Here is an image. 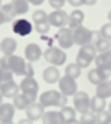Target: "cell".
<instances>
[{"instance_id":"1","label":"cell","mask_w":111,"mask_h":124,"mask_svg":"<svg viewBox=\"0 0 111 124\" xmlns=\"http://www.w3.org/2000/svg\"><path fill=\"white\" fill-rule=\"evenodd\" d=\"M38 103L43 106V108H65L68 106V98L63 96L60 91H56V89H46L43 91L40 98H38Z\"/></svg>"},{"instance_id":"2","label":"cell","mask_w":111,"mask_h":124,"mask_svg":"<svg viewBox=\"0 0 111 124\" xmlns=\"http://www.w3.org/2000/svg\"><path fill=\"white\" fill-rule=\"evenodd\" d=\"M96 50L93 45H85V46H80L78 50V53H76V65L85 70V68H88L91 65L93 61H94V58H96Z\"/></svg>"},{"instance_id":"3","label":"cell","mask_w":111,"mask_h":124,"mask_svg":"<svg viewBox=\"0 0 111 124\" xmlns=\"http://www.w3.org/2000/svg\"><path fill=\"white\" fill-rule=\"evenodd\" d=\"M43 58L51 66H60L66 61V53L65 50H61L60 46H48L43 51Z\"/></svg>"},{"instance_id":"4","label":"cell","mask_w":111,"mask_h":124,"mask_svg":"<svg viewBox=\"0 0 111 124\" xmlns=\"http://www.w3.org/2000/svg\"><path fill=\"white\" fill-rule=\"evenodd\" d=\"M58 91L63 96L70 98V96H75L78 93V85H76V79L71 76H61L58 79Z\"/></svg>"},{"instance_id":"5","label":"cell","mask_w":111,"mask_h":124,"mask_svg":"<svg viewBox=\"0 0 111 124\" xmlns=\"http://www.w3.org/2000/svg\"><path fill=\"white\" fill-rule=\"evenodd\" d=\"M56 41H58V46L61 50H68L75 45V38H73V30L70 27H63V28H58V33L55 35Z\"/></svg>"},{"instance_id":"6","label":"cell","mask_w":111,"mask_h":124,"mask_svg":"<svg viewBox=\"0 0 111 124\" xmlns=\"http://www.w3.org/2000/svg\"><path fill=\"white\" fill-rule=\"evenodd\" d=\"M7 60V68L13 75H20V76H25V68H27V63L25 58L18 56V55H12V56H5Z\"/></svg>"},{"instance_id":"7","label":"cell","mask_w":111,"mask_h":124,"mask_svg":"<svg viewBox=\"0 0 111 124\" xmlns=\"http://www.w3.org/2000/svg\"><path fill=\"white\" fill-rule=\"evenodd\" d=\"M20 93H23L25 96H28V98H32L33 101L37 99L38 96V83L35 78H23L22 81H20Z\"/></svg>"},{"instance_id":"8","label":"cell","mask_w":111,"mask_h":124,"mask_svg":"<svg viewBox=\"0 0 111 124\" xmlns=\"http://www.w3.org/2000/svg\"><path fill=\"white\" fill-rule=\"evenodd\" d=\"M73 98V108L76 109V113H86V111H90V106H91V98L88 93H85V91H78Z\"/></svg>"},{"instance_id":"9","label":"cell","mask_w":111,"mask_h":124,"mask_svg":"<svg viewBox=\"0 0 111 124\" xmlns=\"http://www.w3.org/2000/svg\"><path fill=\"white\" fill-rule=\"evenodd\" d=\"M73 38H75V45H80V46H85V45H91V38H93V30H90L88 27H78V28L73 30Z\"/></svg>"},{"instance_id":"10","label":"cell","mask_w":111,"mask_h":124,"mask_svg":"<svg viewBox=\"0 0 111 124\" xmlns=\"http://www.w3.org/2000/svg\"><path fill=\"white\" fill-rule=\"evenodd\" d=\"M35 28L32 25V22L27 18H17L13 23H12V31L18 37H28L32 33V30Z\"/></svg>"},{"instance_id":"11","label":"cell","mask_w":111,"mask_h":124,"mask_svg":"<svg viewBox=\"0 0 111 124\" xmlns=\"http://www.w3.org/2000/svg\"><path fill=\"white\" fill-rule=\"evenodd\" d=\"M68 17L70 15L65 10H53L51 13H48V23L56 28H63L68 25Z\"/></svg>"},{"instance_id":"12","label":"cell","mask_w":111,"mask_h":124,"mask_svg":"<svg viewBox=\"0 0 111 124\" xmlns=\"http://www.w3.org/2000/svg\"><path fill=\"white\" fill-rule=\"evenodd\" d=\"M18 93H20V86L13 79L5 81V83H0V94L3 96V98H12L13 99Z\"/></svg>"},{"instance_id":"13","label":"cell","mask_w":111,"mask_h":124,"mask_svg":"<svg viewBox=\"0 0 111 124\" xmlns=\"http://www.w3.org/2000/svg\"><path fill=\"white\" fill-rule=\"evenodd\" d=\"M42 56H43V51H42V48L38 46L37 43H28L25 46V58H27L28 63H35Z\"/></svg>"},{"instance_id":"14","label":"cell","mask_w":111,"mask_h":124,"mask_svg":"<svg viewBox=\"0 0 111 124\" xmlns=\"http://www.w3.org/2000/svg\"><path fill=\"white\" fill-rule=\"evenodd\" d=\"M17 40L12 38V37H5V38L0 41V50H2V53L5 55V56H12V55H15V51H17Z\"/></svg>"},{"instance_id":"15","label":"cell","mask_w":111,"mask_h":124,"mask_svg":"<svg viewBox=\"0 0 111 124\" xmlns=\"http://www.w3.org/2000/svg\"><path fill=\"white\" fill-rule=\"evenodd\" d=\"M27 117L30 121H38V119H42L43 114H45V108L40 104V103H32V104L27 108Z\"/></svg>"},{"instance_id":"16","label":"cell","mask_w":111,"mask_h":124,"mask_svg":"<svg viewBox=\"0 0 111 124\" xmlns=\"http://www.w3.org/2000/svg\"><path fill=\"white\" fill-rule=\"evenodd\" d=\"M13 116H15L13 103H3L0 106V123H12Z\"/></svg>"},{"instance_id":"17","label":"cell","mask_w":111,"mask_h":124,"mask_svg":"<svg viewBox=\"0 0 111 124\" xmlns=\"http://www.w3.org/2000/svg\"><path fill=\"white\" fill-rule=\"evenodd\" d=\"M42 76H43V81L48 83V85H55V83H58V79L61 78L60 76V71H58V66H51V65L43 70Z\"/></svg>"},{"instance_id":"18","label":"cell","mask_w":111,"mask_h":124,"mask_svg":"<svg viewBox=\"0 0 111 124\" xmlns=\"http://www.w3.org/2000/svg\"><path fill=\"white\" fill-rule=\"evenodd\" d=\"M83 22H85V13L80 8H75L70 13V17H68V27L71 30H75V28H78V27H81Z\"/></svg>"},{"instance_id":"19","label":"cell","mask_w":111,"mask_h":124,"mask_svg":"<svg viewBox=\"0 0 111 124\" xmlns=\"http://www.w3.org/2000/svg\"><path fill=\"white\" fill-rule=\"evenodd\" d=\"M32 103H35L32 98H28L25 96L23 93H18V94L13 98V106H15V109H18V111H27V108Z\"/></svg>"},{"instance_id":"20","label":"cell","mask_w":111,"mask_h":124,"mask_svg":"<svg viewBox=\"0 0 111 124\" xmlns=\"http://www.w3.org/2000/svg\"><path fill=\"white\" fill-rule=\"evenodd\" d=\"M94 65L96 68H111V50L104 53H98L94 58Z\"/></svg>"},{"instance_id":"21","label":"cell","mask_w":111,"mask_h":124,"mask_svg":"<svg viewBox=\"0 0 111 124\" xmlns=\"http://www.w3.org/2000/svg\"><path fill=\"white\" fill-rule=\"evenodd\" d=\"M96 96L100 98H111V79H104L96 85Z\"/></svg>"},{"instance_id":"22","label":"cell","mask_w":111,"mask_h":124,"mask_svg":"<svg viewBox=\"0 0 111 124\" xmlns=\"http://www.w3.org/2000/svg\"><path fill=\"white\" fill-rule=\"evenodd\" d=\"M42 123L43 124H63L61 114L60 111H46L43 117H42Z\"/></svg>"},{"instance_id":"23","label":"cell","mask_w":111,"mask_h":124,"mask_svg":"<svg viewBox=\"0 0 111 124\" xmlns=\"http://www.w3.org/2000/svg\"><path fill=\"white\" fill-rule=\"evenodd\" d=\"M104 109H106V99L94 94V98H91L90 111H93V113H101V111H104Z\"/></svg>"},{"instance_id":"24","label":"cell","mask_w":111,"mask_h":124,"mask_svg":"<svg viewBox=\"0 0 111 124\" xmlns=\"http://www.w3.org/2000/svg\"><path fill=\"white\" fill-rule=\"evenodd\" d=\"M60 114H61L63 124L70 123V121L76 119V109H75L73 106H65V108H61V109H60Z\"/></svg>"},{"instance_id":"25","label":"cell","mask_w":111,"mask_h":124,"mask_svg":"<svg viewBox=\"0 0 111 124\" xmlns=\"http://www.w3.org/2000/svg\"><path fill=\"white\" fill-rule=\"evenodd\" d=\"M93 46H94V50H96V53H104V51L111 50V41L106 40V38H103V37H100V38L93 43Z\"/></svg>"},{"instance_id":"26","label":"cell","mask_w":111,"mask_h":124,"mask_svg":"<svg viewBox=\"0 0 111 124\" xmlns=\"http://www.w3.org/2000/svg\"><path fill=\"white\" fill-rule=\"evenodd\" d=\"M12 3H13V8H15L17 17H18V15H25V13L28 12V8H30L28 0H13Z\"/></svg>"},{"instance_id":"27","label":"cell","mask_w":111,"mask_h":124,"mask_svg":"<svg viewBox=\"0 0 111 124\" xmlns=\"http://www.w3.org/2000/svg\"><path fill=\"white\" fill-rule=\"evenodd\" d=\"M0 10H2V13L5 15L7 22H10V20H13L15 17H17V13H15V8H13V3H12V2L5 3V5H2Z\"/></svg>"},{"instance_id":"28","label":"cell","mask_w":111,"mask_h":124,"mask_svg":"<svg viewBox=\"0 0 111 124\" xmlns=\"http://www.w3.org/2000/svg\"><path fill=\"white\" fill-rule=\"evenodd\" d=\"M65 75L76 79V78L81 76V68L78 66L76 63H70V65H66V68H65Z\"/></svg>"},{"instance_id":"29","label":"cell","mask_w":111,"mask_h":124,"mask_svg":"<svg viewBox=\"0 0 111 124\" xmlns=\"http://www.w3.org/2000/svg\"><path fill=\"white\" fill-rule=\"evenodd\" d=\"M45 20H48V13H46L45 10L38 8L32 13V22L33 23H40V22H45Z\"/></svg>"},{"instance_id":"30","label":"cell","mask_w":111,"mask_h":124,"mask_svg":"<svg viewBox=\"0 0 111 124\" xmlns=\"http://www.w3.org/2000/svg\"><path fill=\"white\" fill-rule=\"evenodd\" d=\"M81 124H90V123H96V113H93V111H86L83 114L80 116V119H78Z\"/></svg>"},{"instance_id":"31","label":"cell","mask_w":111,"mask_h":124,"mask_svg":"<svg viewBox=\"0 0 111 124\" xmlns=\"http://www.w3.org/2000/svg\"><path fill=\"white\" fill-rule=\"evenodd\" d=\"M33 27H35V30H37L40 35H46V33L50 31V28H51V25L48 23V20L40 22V23H33Z\"/></svg>"},{"instance_id":"32","label":"cell","mask_w":111,"mask_h":124,"mask_svg":"<svg viewBox=\"0 0 111 124\" xmlns=\"http://www.w3.org/2000/svg\"><path fill=\"white\" fill-rule=\"evenodd\" d=\"M88 81H90L91 85H94V86L101 81L100 73H98V70H96V68H93V70H90V71H88Z\"/></svg>"},{"instance_id":"33","label":"cell","mask_w":111,"mask_h":124,"mask_svg":"<svg viewBox=\"0 0 111 124\" xmlns=\"http://www.w3.org/2000/svg\"><path fill=\"white\" fill-rule=\"evenodd\" d=\"M110 119H111V113H110V111L96 113V124H106Z\"/></svg>"},{"instance_id":"34","label":"cell","mask_w":111,"mask_h":124,"mask_svg":"<svg viewBox=\"0 0 111 124\" xmlns=\"http://www.w3.org/2000/svg\"><path fill=\"white\" fill-rule=\"evenodd\" d=\"M100 35H101L103 38H106V40H110V41H111V23H110V22L104 23L101 28H100Z\"/></svg>"},{"instance_id":"35","label":"cell","mask_w":111,"mask_h":124,"mask_svg":"<svg viewBox=\"0 0 111 124\" xmlns=\"http://www.w3.org/2000/svg\"><path fill=\"white\" fill-rule=\"evenodd\" d=\"M96 70H98V73H100L101 81H104V79H110V78H111V68H96Z\"/></svg>"},{"instance_id":"36","label":"cell","mask_w":111,"mask_h":124,"mask_svg":"<svg viewBox=\"0 0 111 124\" xmlns=\"http://www.w3.org/2000/svg\"><path fill=\"white\" fill-rule=\"evenodd\" d=\"M48 3L53 7V10H61L63 5L66 3V0H48Z\"/></svg>"},{"instance_id":"37","label":"cell","mask_w":111,"mask_h":124,"mask_svg":"<svg viewBox=\"0 0 111 124\" xmlns=\"http://www.w3.org/2000/svg\"><path fill=\"white\" fill-rule=\"evenodd\" d=\"M0 78H2V83L10 81V79H13V73L10 70H3V71H0Z\"/></svg>"},{"instance_id":"38","label":"cell","mask_w":111,"mask_h":124,"mask_svg":"<svg viewBox=\"0 0 111 124\" xmlns=\"http://www.w3.org/2000/svg\"><path fill=\"white\" fill-rule=\"evenodd\" d=\"M33 75H35V70H33V66H32V63H27L25 76H23V78H33Z\"/></svg>"},{"instance_id":"39","label":"cell","mask_w":111,"mask_h":124,"mask_svg":"<svg viewBox=\"0 0 111 124\" xmlns=\"http://www.w3.org/2000/svg\"><path fill=\"white\" fill-rule=\"evenodd\" d=\"M66 3H70L73 7H80V5H83V0H66Z\"/></svg>"},{"instance_id":"40","label":"cell","mask_w":111,"mask_h":124,"mask_svg":"<svg viewBox=\"0 0 111 124\" xmlns=\"http://www.w3.org/2000/svg\"><path fill=\"white\" fill-rule=\"evenodd\" d=\"M3 70H9L7 68V60L5 58H0V71H3Z\"/></svg>"},{"instance_id":"41","label":"cell","mask_w":111,"mask_h":124,"mask_svg":"<svg viewBox=\"0 0 111 124\" xmlns=\"http://www.w3.org/2000/svg\"><path fill=\"white\" fill-rule=\"evenodd\" d=\"M43 2H45V0H28L30 5H42Z\"/></svg>"},{"instance_id":"42","label":"cell","mask_w":111,"mask_h":124,"mask_svg":"<svg viewBox=\"0 0 111 124\" xmlns=\"http://www.w3.org/2000/svg\"><path fill=\"white\" fill-rule=\"evenodd\" d=\"M96 2L98 0H83V5H90L91 7V5H96Z\"/></svg>"},{"instance_id":"43","label":"cell","mask_w":111,"mask_h":124,"mask_svg":"<svg viewBox=\"0 0 111 124\" xmlns=\"http://www.w3.org/2000/svg\"><path fill=\"white\" fill-rule=\"evenodd\" d=\"M17 124H33V121H30L28 117H25V119H20Z\"/></svg>"},{"instance_id":"44","label":"cell","mask_w":111,"mask_h":124,"mask_svg":"<svg viewBox=\"0 0 111 124\" xmlns=\"http://www.w3.org/2000/svg\"><path fill=\"white\" fill-rule=\"evenodd\" d=\"M5 22H7V18H5V15H3V13H2V10H0V25H3Z\"/></svg>"},{"instance_id":"45","label":"cell","mask_w":111,"mask_h":124,"mask_svg":"<svg viewBox=\"0 0 111 124\" xmlns=\"http://www.w3.org/2000/svg\"><path fill=\"white\" fill-rule=\"evenodd\" d=\"M65 124H80L78 119H73V121H70V123H65Z\"/></svg>"},{"instance_id":"46","label":"cell","mask_w":111,"mask_h":124,"mask_svg":"<svg viewBox=\"0 0 111 124\" xmlns=\"http://www.w3.org/2000/svg\"><path fill=\"white\" fill-rule=\"evenodd\" d=\"M2 104H3V96L0 94V106H2Z\"/></svg>"},{"instance_id":"47","label":"cell","mask_w":111,"mask_h":124,"mask_svg":"<svg viewBox=\"0 0 111 124\" xmlns=\"http://www.w3.org/2000/svg\"><path fill=\"white\" fill-rule=\"evenodd\" d=\"M108 18H110V23H111V10L108 12Z\"/></svg>"},{"instance_id":"48","label":"cell","mask_w":111,"mask_h":124,"mask_svg":"<svg viewBox=\"0 0 111 124\" xmlns=\"http://www.w3.org/2000/svg\"><path fill=\"white\" fill-rule=\"evenodd\" d=\"M108 109H110V113H111V103H110V106H108Z\"/></svg>"},{"instance_id":"49","label":"cell","mask_w":111,"mask_h":124,"mask_svg":"<svg viewBox=\"0 0 111 124\" xmlns=\"http://www.w3.org/2000/svg\"><path fill=\"white\" fill-rule=\"evenodd\" d=\"M0 124H13V123H0Z\"/></svg>"},{"instance_id":"50","label":"cell","mask_w":111,"mask_h":124,"mask_svg":"<svg viewBox=\"0 0 111 124\" xmlns=\"http://www.w3.org/2000/svg\"><path fill=\"white\" fill-rule=\"evenodd\" d=\"M106 124H111V119H110V121H108V123H106Z\"/></svg>"},{"instance_id":"51","label":"cell","mask_w":111,"mask_h":124,"mask_svg":"<svg viewBox=\"0 0 111 124\" xmlns=\"http://www.w3.org/2000/svg\"><path fill=\"white\" fill-rule=\"evenodd\" d=\"M80 124H81V123H80ZM90 124H96V123H90Z\"/></svg>"},{"instance_id":"52","label":"cell","mask_w":111,"mask_h":124,"mask_svg":"<svg viewBox=\"0 0 111 124\" xmlns=\"http://www.w3.org/2000/svg\"><path fill=\"white\" fill-rule=\"evenodd\" d=\"M0 7H2V0H0Z\"/></svg>"},{"instance_id":"53","label":"cell","mask_w":111,"mask_h":124,"mask_svg":"<svg viewBox=\"0 0 111 124\" xmlns=\"http://www.w3.org/2000/svg\"><path fill=\"white\" fill-rule=\"evenodd\" d=\"M0 83H2V78H0Z\"/></svg>"},{"instance_id":"54","label":"cell","mask_w":111,"mask_h":124,"mask_svg":"<svg viewBox=\"0 0 111 124\" xmlns=\"http://www.w3.org/2000/svg\"><path fill=\"white\" fill-rule=\"evenodd\" d=\"M12 2H13V0H12Z\"/></svg>"}]
</instances>
